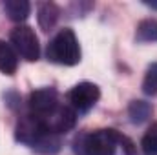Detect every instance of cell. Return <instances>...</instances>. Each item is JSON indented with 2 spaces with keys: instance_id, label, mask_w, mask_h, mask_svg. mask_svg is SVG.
I'll list each match as a JSON object with an SVG mask.
<instances>
[{
  "instance_id": "7a4b0ae2",
  "label": "cell",
  "mask_w": 157,
  "mask_h": 155,
  "mask_svg": "<svg viewBox=\"0 0 157 155\" xmlns=\"http://www.w3.org/2000/svg\"><path fill=\"white\" fill-rule=\"evenodd\" d=\"M48 60L62 66H75L80 62V46L70 28L60 29L48 44Z\"/></svg>"
},
{
  "instance_id": "9c48e42d",
  "label": "cell",
  "mask_w": 157,
  "mask_h": 155,
  "mask_svg": "<svg viewBox=\"0 0 157 155\" xmlns=\"http://www.w3.org/2000/svg\"><path fill=\"white\" fill-rule=\"evenodd\" d=\"M18 68V59L17 51L13 49L11 44L0 40V71L6 75H13Z\"/></svg>"
},
{
  "instance_id": "5bb4252c",
  "label": "cell",
  "mask_w": 157,
  "mask_h": 155,
  "mask_svg": "<svg viewBox=\"0 0 157 155\" xmlns=\"http://www.w3.org/2000/svg\"><path fill=\"white\" fill-rule=\"evenodd\" d=\"M141 146H143L144 155H157V122H154L146 130V133L141 141Z\"/></svg>"
},
{
  "instance_id": "4fadbf2b",
  "label": "cell",
  "mask_w": 157,
  "mask_h": 155,
  "mask_svg": "<svg viewBox=\"0 0 157 155\" xmlns=\"http://www.w3.org/2000/svg\"><path fill=\"white\" fill-rule=\"evenodd\" d=\"M33 150H37L40 153H57L60 150V137L57 133L48 131L39 142H37V146Z\"/></svg>"
},
{
  "instance_id": "30bf717a",
  "label": "cell",
  "mask_w": 157,
  "mask_h": 155,
  "mask_svg": "<svg viewBox=\"0 0 157 155\" xmlns=\"http://www.w3.org/2000/svg\"><path fill=\"white\" fill-rule=\"evenodd\" d=\"M4 11L13 22H24L29 17L31 4L26 0H6L4 2Z\"/></svg>"
},
{
  "instance_id": "2e32d148",
  "label": "cell",
  "mask_w": 157,
  "mask_h": 155,
  "mask_svg": "<svg viewBox=\"0 0 157 155\" xmlns=\"http://www.w3.org/2000/svg\"><path fill=\"white\" fill-rule=\"evenodd\" d=\"M144 6H148L152 9H157V0H144Z\"/></svg>"
},
{
  "instance_id": "7c38bea8",
  "label": "cell",
  "mask_w": 157,
  "mask_h": 155,
  "mask_svg": "<svg viewBox=\"0 0 157 155\" xmlns=\"http://www.w3.org/2000/svg\"><path fill=\"white\" fill-rule=\"evenodd\" d=\"M128 115L133 124H141L152 115V106L144 100H132L128 106Z\"/></svg>"
},
{
  "instance_id": "ba28073f",
  "label": "cell",
  "mask_w": 157,
  "mask_h": 155,
  "mask_svg": "<svg viewBox=\"0 0 157 155\" xmlns=\"http://www.w3.org/2000/svg\"><path fill=\"white\" fill-rule=\"evenodd\" d=\"M59 15H60V9L57 4L53 2H42L39 6V26L44 29V31H49L57 20H59Z\"/></svg>"
},
{
  "instance_id": "277c9868",
  "label": "cell",
  "mask_w": 157,
  "mask_h": 155,
  "mask_svg": "<svg viewBox=\"0 0 157 155\" xmlns=\"http://www.w3.org/2000/svg\"><path fill=\"white\" fill-rule=\"evenodd\" d=\"M49 130H46L44 122L40 120L39 117L35 115H24L18 122H17V128H15V135H17V141L26 144V146H31L35 148L37 142L48 133Z\"/></svg>"
},
{
  "instance_id": "3957f363",
  "label": "cell",
  "mask_w": 157,
  "mask_h": 155,
  "mask_svg": "<svg viewBox=\"0 0 157 155\" xmlns=\"http://www.w3.org/2000/svg\"><path fill=\"white\" fill-rule=\"evenodd\" d=\"M11 44L17 49V53L22 59H26L28 62L39 60V55H40L39 39H37L35 31L29 26H17L11 31Z\"/></svg>"
},
{
  "instance_id": "8992f818",
  "label": "cell",
  "mask_w": 157,
  "mask_h": 155,
  "mask_svg": "<svg viewBox=\"0 0 157 155\" xmlns=\"http://www.w3.org/2000/svg\"><path fill=\"white\" fill-rule=\"evenodd\" d=\"M46 126V130H49L51 133H66L70 130H73L75 122H77V112L71 106H62L59 104L51 113L44 119H40Z\"/></svg>"
},
{
  "instance_id": "8fae6325",
  "label": "cell",
  "mask_w": 157,
  "mask_h": 155,
  "mask_svg": "<svg viewBox=\"0 0 157 155\" xmlns=\"http://www.w3.org/2000/svg\"><path fill=\"white\" fill-rule=\"evenodd\" d=\"M137 42H157V20L155 18H146L139 22L137 31H135Z\"/></svg>"
},
{
  "instance_id": "9a60e30c",
  "label": "cell",
  "mask_w": 157,
  "mask_h": 155,
  "mask_svg": "<svg viewBox=\"0 0 157 155\" xmlns=\"http://www.w3.org/2000/svg\"><path fill=\"white\" fill-rule=\"evenodd\" d=\"M143 91L146 95H155L157 93V64H152L148 68L144 82H143Z\"/></svg>"
},
{
  "instance_id": "52a82bcc",
  "label": "cell",
  "mask_w": 157,
  "mask_h": 155,
  "mask_svg": "<svg viewBox=\"0 0 157 155\" xmlns=\"http://www.w3.org/2000/svg\"><path fill=\"white\" fill-rule=\"evenodd\" d=\"M28 106H29L31 115L44 119L59 106V93L53 88L35 89V91H31V95L28 99Z\"/></svg>"
},
{
  "instance_id": "5b68a950",
  "label": "cell",
  "mask_w": 157,
  "mask_h": 155,
  "mask_svg": "<svg viewBox=\"0 0 157 155\" xmlns=\"http://www.w3.org/2000/svg\"><path fill=\"white\" fill-rule=\"evenodd\" d=\"M99 97H101V91L93 82H80L73 86L71 91L68 93V100L71 102V108L80 113L91 110L97 104Z\"/></svg>"
},
{
  "instance_id": "6da1fadb",
  "label": "cell",
  "mask_w": 157,
  "mask_h": 155,
  "mask_svg": "<svg viewBox=\"0 0 157 155\" xmlns=\"http://www.w3.org/2000/svg\"><path fill=\"white\" fill-rule=\"evenodd\" d=\"M121 135L115 130H97L78 135L73 142L77 155H115Z\"/></svg>"
}]
</instances>
